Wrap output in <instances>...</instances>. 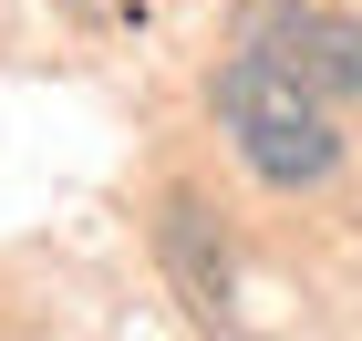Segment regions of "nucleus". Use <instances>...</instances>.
<instances>
[{
	"mask_svg": "<svg viewBox=\"0 0 362 341\" xmlns=\"http://www.w3.org/2000/svg\"><path fill=\"white\" fill-rule=\"evenodd\" d=\"M207 93H218V124H228V145L249 155L259 186H321V176L341 166L332 93H310L300 73H279L269 52H228Z\"/></svg>",
	"mask_w": 362,
	"mask_h": 341,
	"instance_id": "f257e3e1",
	"label": "nucleus"
},
{
	"mask_svg": "<svg viewBox=\"0 0 362 341\" xmlns=\"http://www.w3.org/2000/svg\"><path fill=\"white\" fill-rule=\"evenodd\" d=\"M238 52H269L279 73H300L332 104L362 93V21L321 11V0H238Z\"/></svg>",
	"mask_w": 362,
	"mask_h": 341,
	"instance_id": "f03ea898",
	"label": "nucleus"
},
{
	"mask_svg": "<svg viewBox=\"0 0 362 341\" xmlns=\"http://www.w3.org/2000/svg\"><path fill=\"white\" fill-rule=\"evenodd\" d=\"M156 258H166L187 321H207V331L238 321V280H228V238H218V217H207V197H166L156 207Z\"/></svg>",
	"mask_w": 362,
	"mask_h": 341,
	"instance_id": "7ed1b4c3",
	"label": "nucleus"
}]
</instances>
